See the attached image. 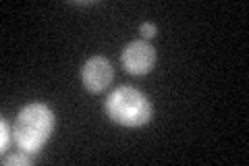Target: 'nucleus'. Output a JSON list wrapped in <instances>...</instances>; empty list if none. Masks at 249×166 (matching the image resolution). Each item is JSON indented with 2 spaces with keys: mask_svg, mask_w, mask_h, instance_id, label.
Returning a JSON list of instances; mask_svg holds the SVG:
<instances>
[{
  "mask_svg": "<svg viewBox=\"0 0 249 166\" xmlns=\"http://www.w3.org/2000/svg\"><path fill=\"white\" fill-rule=\"evenodd\" d=\"M56 127V116L44 104V102H31L23 106L13 123V144L19 152L25 154H40L44 146L52 137Z\"/></svg>",
  "mask_w": 249,
  "mask_h": 166,
  "instance_id": "f257e3e1",
  "label": "nucleus"
},
{
  "mask_svg": "<svg viewBox=\"0 0 249 166\" xmlns=\"http://www.w3.org/2000/svg\"><path fill=\"white\" fill-rule=\"evenodd\" d=\"M104 110L110 121L127 129L143 127L152 121L154 114V106L145 93L135 88H129V85L112 90L104 104Z\"/></svg>",
  "mask_w": 249,
  "mask_h": 166,
  "instance_id": "f03ea898",
  "label": "nucleus"
},
{
  "mask_svg": "<svg viewBox=\"0 0 249 166\" xmlns=\"http://www.w3.org/2000/svg\"><path fill=\"white\" fill-rule=\"evenodd\" d=\"M139 34H142V39H152L154 36H158V27L154 23H142L139 25Z\"/></svg>",
  "mask_w": 249,
  "mask_h": 166,
  "instance_id": "0eeeda50",
  "label": "nucleus"
},
{
  "mask_svg": "<svg viewBox=\"0 0 249 166\" xmlns=\"http://www.w3.org/2000/svg\"><path fill=\"white\" fill-rule=\"evenodd\" d=\"M2 164H4V166H15V164L29 166V164H34V156H31V154H25V152L11 154V156H4V158H2Z\"/></svg>",
  "mask_w": 249,
  "mask_h": 166,
  "instance_id": "423d86ee",
  "label": "nucleus"
},
{
  "mask_svg": "<svg viewBox=\"0 0 249 166\" xmlns=\"http://www.w3.org/2000/svg\"><path fill=\"white\" fill-rule=\"evenodd\" d=\"M112 65L104 56H91L81 67V83L89 93H104L112 83Z\"/></svg>",
  "mask_w": 249,
  "mask_h": 166,
  "instance_id": "20e7f679",
  "label": "nucleus"
},
{
  "mask_svg": "<svg viewBox=\"0 0 249 166\" xmlns=\"http://www.w3.org/2000/svg\"><path fill=\"white\" fill-rule=\"evenodd\" d=\"M156 48L147 42V39H135V42H129L124 46V50L121 54V62L123 69L127 71L129 75L142 77L147 75L150 71L156 67Z\"/></svg>",
  "mask_w": 249,
  "mask_h": 166,
  "instance_id": "7ed1b4c3",
  "label": "nucleus"
},
{
  "mask_svg": "<svg viewBox=\"0 0 249 166\" xmlns=\"http://www.w3.org/2000/svg\"><path fill=\"white\" fill-rule=\"evenodd\" d=\"M11 141H13V127L9 125L6 118H2V121H0V152H2V156L6 154Z\"/></svg>",
  "mask_w": 249,
  "mask_h": 166,
  "instance_id": "39448f33",
  "label": "nucleus"
}]
</instances>
